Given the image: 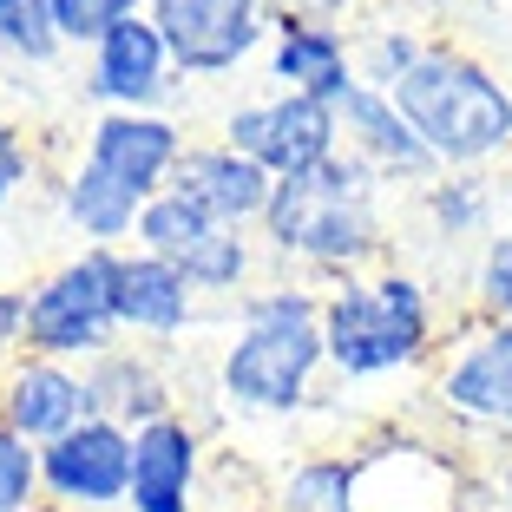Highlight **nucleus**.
<instances>
[{
    "label": "nucleus",
    "instance_id": "obj_8",
    "mask_svg": "<svg viewBox=\"0 0 512 512\" xmlns=\"http://www.w3.org/2000/svg\"><path fill=\"white\" fill-rule=\"evenodd\" d=\"M151 27L165 33L178 79H224L250 66L276 33V0H151Z\"/></svg>",
    "mask_w": 512,
    "mask_h": 512
},
{
    "label": "nucleus",
    "instance_id": "obj_10",
    "mask_svg": "<svg viewBox=\"0 0 512 512\" xmlns=\"http://www.w3.org/2000/svg\"><path fill=\"white\" fill-rule=\"evenodd\" d=\"M40 499L53 512H125L132 499V427L92 414L40 447Z\"/></svg>",
    "mask_w": 512,
    "mask_h": 512
},
{
    "label": "nucleus",
    "instance_id": "obj_22",
    "mask_svg": "<svg viewBox=\"0 0 512 512\" xmlns=\"http://www.w3.org/2000/svg\"><path fill=\"white\" fill-rule=\"evenodd\" d=\"M66 53L53 27V0H0V60L14 66H53Z\"/></svg>",
    "mask_w": 512,
    "mask_h": 512
},
{
    "label": "nucleus",
    "instance_id": "obj_19",
    "mask_svg": "<svg viewBox=\"0 0 512 512\" xmlns=\"http://www.w3.org/2000/svg\"><path fill=\"white\" fill-rule=\"evenodd\" d=\"M86 388H92V414H106V421L119 427H151L165 421V414H178L171 407V381L158 375V355H151L145 342L132 348H112V355H99V362H86Z\"/></svg>",
    "mask_w": 512,
    "mask_h": 512
},
{
    "label": "nucleus",
    "instance_id": "obj_4",
    "mask_svg": "<svg viewBox=\"0 0 512 512\" xmlns=\"http://www.w3.org/2000/svg\"><path fill=\"white\" fill-rule=\"evenodd\" d=\"M394 106L440 158V171H493L512 158V79H499L467 46L434 40L394 86Z\"/></svg>",
    "mask_w": 512,
    "mask_h": 512
},
{
    "label": "nucleus",
    "instance_id": "obj_7",
    "mask_svg": "<svg viewBox=\"0 0 512 512\" xmlns=\"http://www.w3.org/2000/svg\"><path fill=\"white\" fill-rule=\"evenodd\" d=\"M132 243L151 250V256H165V263H178V270L197 283V296H217V302H243V296H250L256 237H250V230L217 224V217H204L197 204H184L178 191L151 197Z\"/></svg>",
    "mask_w": 512,
    "mask_h": 512
},
{
    "label": "nucleus",
    "instance_id": "obj_14",
    "mask_svg": "<svg viewBox=\"0 0 512 512\" xmlns=\"http://www.w3.org/2000/svg\"><path fill=\"white\" fill-rule=\"evenodd\" d=\"M171 191L230 230H256L263 211H270V197H276V178L256 158H243L237 145L211 138V145H184L178 171H171Z\"/></svg>",
    "mask_w": 512,
    "mask_h": 512
},
{
    "label": "nucleus",
    "instance_id": "obj_20",
    "mask_svg": "<svg viewBox=\"0 0 512 512\" xmlns=\"http://www.w3.org/2000/svg\"><path fill=\"white\" fill-rule=\"evenodd\" d=\"M421 217L434 224V237L447 250L460 243H486L493 237V217H499V191L486 171H440L434 184H421Z\"/></svg>",
    "mask_w": 512,
    "mask_h": 512
},
{
    "label": "nucleus",
    "instance_id": "obj_25",
    "mask_svg": "<svg viewBox=\"0 0 512 512\" xmlns=\"http://www.w3.org/2000/svg\"><path fill=\"white\" fill-rule=\"evenodd\" d=\"M151 0H53V27H60L66 46H79V53H92V46L106 40L112 27H125V20H138Z\"/></svg>",
    "mask_w": 512,
    "mask_h": 512
},
{
    "label": "nucleus",
    "instance_id": "obj_23",
    "mask_svg": "<svg viewBox=\"0 0 512 512\" xmlns=\"http://www.w3.org/2000/svg\"><path fill=\"white\" fill-rule=\"evenodd\" d=\"M467 302H473V322H512V230H493L473 250Z\"/></svg>",
    "mask_w": 512,
    "mask_h": 512
},
{
    "label": "nucleus",
    "instance_id": "obj_27",
    "mask_svg": "<svg viewBox=\"0 0 512 512\" xmlns=\"http://www.w3.org/2000/svg\"><path fill=\"white\" fill-rule=\"evenodd\" d=\"M33 178H40V158H33V138L20 132L14 119H0V217L14 211L20 197L33 191Z\"/></svg>",
    "mask_w": 512,
    "mask_h": 512
},
{
    "label": "nucleus",
    "instance_id": "obj_17",
    "mask_svg": "<svg viewBox=\"0 0 512 512\" xmlns=\"http://www.w3.org/2000/svg\"><path fill=\"white\" fill-rule=\"evenodd\" d=\"M204 434L184 414H165L132 434V499L125 512H197Z\"/></svg>",
    "mask_w": 512,
    "mask_h": 512
},
{
    "label": "nucleus",
    "instance_id": "obj_26",
    "mask_svg": "<svg viewBox=\"0 0 512 512\" xmlns=\"http://www.w3.org/2000/svg\"><path fill=\"white\" fill-rule=\"evenodd\" d=\"M40 447L0 427V512H40Z\"/></svg>",
    "mask_w": 512,
    "mask_h": 512
},
{
    "label": "nucleus",
    "instance_id": "obj_11",
    "mask_svg": "<svg viewBox=\"0 0 512 512\" xmlns=\"http://www.w3.org/2000/svg\"><path fill=\"white\" fill-rule=\"evenodd\" d=\"M427 394L453 421L512 434V322H467L447 342Z\"/></svg>",
    "mask_w": 512,
    "mask_h": 512
},
{
    "label": "nucleus",
    "instance_id": "obj_16",
    "mask_svg": "<svg viewBox=\"0 0 512 512\" xmlns=\"http://www.w3.org/2000/svg\"><path fill=\"white\" fill-rule=\"evenodd\" d=\"M204 322V296L197 283L151 250H119V329L145 335V342H178Z\"/></svg>",
    "mask_w": 512,
    "mask_h": 512
},
{
    "label": "nucleus",
    "instance_id": "obj_9",
    "mask_svg": "<svg viewBox=\"0 0 512 512\" xmlns=\"http://www.w3.org/2000/svg\"><path fill=\"white\" fill-rule=\"evenodd\" d=\"M224 145H237L243 158L283 178H309L316 165H329L342 151V119H335L329 99H309V92H263V99H243L224 112Z\"/></svg>",
    "mask_w": 512,
    "mask_h": 512
},
{
    "label": "nucleus",
    "instance_id": "obj_12",
    "mask_svg": "<svg viewBox=\"0 0 512 512\" xmlns=\"http://www.w3.org/2000/svg\"><path fill=\"white\" fill-rule=\"evenodd\" d=\"M79 421H92V388L79 362H53V355H27L0 368V427L20 434L27 447H53L60 434H73Z\"/></svg>",
    "mask_w": 512,
    "mask_h": 512
},
{
    "label": "nucleus",
    "instance_id": "obj_2",
    "mask_svg": "<svg viewBox=\"0 0 512 512\" xmlns=\"http://www.w3.org/2000/svg\"><path fill=\"white\" fill-rule=\"evenodd\" d=\"M381 197H388V178L342 145L309 178L276 184L256 237H263V250L276 263H302V270L342 283V276L375 270L381 250H388V211H381Z\"/></svg>",
    "mask_w": 512,
    "mask_h": 512
},
{
    "label": "nucleus",
    "instance_id": "obj_29",
    "mask_svg": "<svg viewBox=\"0 0 512 512\" xmlns=\"http://www.w3.org/2000/svg\"><path fill=\"white\" fill-rule=\"evenodd\" d=\"M276 14H302V20H329V27H342V20L355 14V0H276Z\"/></svg>",
    "mask_w": 512,
    "mask_h": 512
},
{
    "label": "nucleus",
    "instance_id": "obj_5",
    "mask_svg": "<svg viewBox=\"0 0 512 512\" xmlns=\"http://www.w3.org/2000/svg\"><path fill=\"white\" fill-rule=\"evenodd\" d=\"M434 289L401 263H375L362 276L322 289V342L342 381H388L434 355Z\"/></svg>",
    "mask_w": 512,
    "mask_h": 512
},
{
    "label": "nucleus",
    "instance_id": "obj_28",
    "mask_svg": "<svg viewBox=\"0 0 512 512\" xmlns=\"http://www.w3.org/2000/svg\"><path fill=\"white\" fill-rule=\"evenodd\" d=\"M27 348V289H0V368Z\"/></svg>",
    "mask_w": 512,
    "mask_h": 512
},
{
    "label": "nucleus",
    "instance_id": "obj_1",
    "mask_svg": "<svg viewBox=\"0 0 512 512\" xmlns=\"http://www.w3.org/2000/svg\"><path fill=\"white\" fill-rule=\"evenodd\" d=\"M184 145L191 138L171 112H92L86 145L60 178V224L79 250H132L138 217L171 191Z\"/></svg>",
    "mask_w": 512,
    "mask_h": 512
},
{
    "label": "nucleus",
    "instance_id": "obj_18",
    "mask_svg": "<svg viewBox=\"0 0 512 512\" xmlns=\"http://www.w3.org/2000/svg\"><path fill=\"white\" fill-rule=\"evenodd\" d=\"M335 119H342V145L355 151V158H368L388 184H434L440 178V158L421 145V132L407 125V112L394 106V92L355 86L342 106H335Z\"/></svg>",
    "mask_w": 512,
    "mask_h": 512
},
{
    "label": "nucleus",
    "instance_id": "obj_15",
    "mask_svg": "<svg viewBox=\"0 0 512 512\" xmlns=\"http://www.w3.org/2000/svg\"><path fill=\"white\" fill-rule=\"evenodd\" d=\"M263 73H270L276 92H309L329 106H342L362 86L355 79V40L329 20H302V14H276V33L263 46Z\"/></svg>",
    "mask_w": 512,
    "mask_h": 512
},
{
    "label": "nucleus",
    "instance_id": "obj_3",
    "mask_svg": "<svg viewBox=\"0 0 512 512\" xmlns=\"http://www.w3.org/2000/svg\"><path fill=\"white\" fill-rule=\"evenodd\" d=\"M322 368V296L302 283H263L237 302L230 342L217 355V394L237 414H302Z\"/></svg>",
    "mask_w": 512,
    "mask_h": 512
},
{
    "label": "nucleus",
    "instance_id": "obj_13",
    "mask_svg": "<svg viewBox=\"0 0 512 512\" xmlns=\"http://www.w3.org/2000/svg\"><path fill=\"white\" fill-rule=\"evenodd\" d=\"M171 92H178V66L151 14L112 27L86 53V99H99V112H165Z\"/></svg>",
    "mask_w": 512,
    "mask_h": 512
},
{
    "label": "nucleus",
    "instance_id": "obj_21",
    "mask_svg": "<svg viewBox=\"0 0 512 512\" xmlns=\"http://www.w3.org/2000/svg\"><path fill=\"white\" fill-rule=\"evenodd\" d=\"M348 40H355V79L375 86V92H394L414 66H421L427 46H434L414 27H394V20H381V27H368V33H348Z\"/></svg>",
    "mask_w": 512,
    "mask_h": 512
},
{
    "label": "nucleus",
    "instance_id": "obj_6",
    "mask_svg": "<svg viewBox=\"0 0 512 512\" xmlns=\"http://www.w3.org/2000/svg\"><path fill=\"white\" fill-rule=\"evenodd\" d=\"M119 250H73L27 283V355L99 362L119 348Z\"/></svg>",
    "mask_w": 512,
    "mask_h": 512
},
{
    "label": "nucleus",
    "instance_id": "obj_24",
    "mask_svg": "<svg viewBox=\"0 0 512 512\" xmlns=\"http://www.w3.org/2000/svg\"><path fill=\"white\" fill-rule=\"evenodd\" d=\"M283 512H355V460H302L283 480Z\"/></svg>",
    "mask_w": 512,
    "mask_h": 512
}]
</instances>
